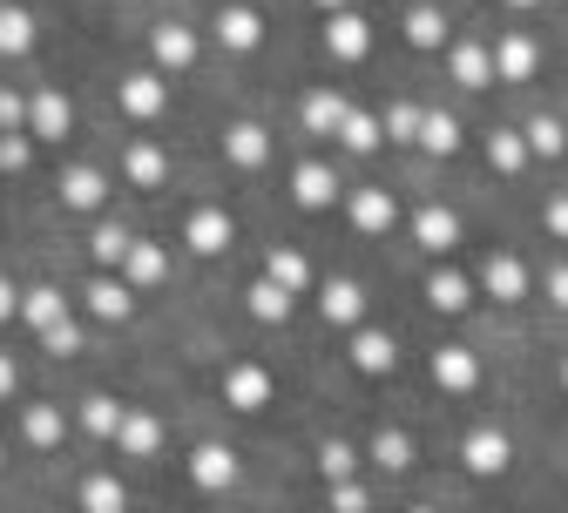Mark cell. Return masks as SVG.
Returning a JSON list of instances; mask_svg holds the SVG:
<instances>
[{
    "instance_id": "4dcf8cb0",
    "label": "cell",
    "mask_w": 568,
    "mask_h": 513,
    "mask_svg": "<svg viewBox=\"0 0 568 513\" xmlns=\"http://www.w3.org/2000/svg\"><path fill=\"white\" fill-rule=\"evenodd\" d=\"M68 318H75V298H68L61 284H48V277H41V284H28V290H21V325H28L34 338H41V331H54V325H68Z\"/></svg>"
},
{
    "instance_id": "8d00e7d4",
    "label": "cell",
    "mask_w": 568,
    "mask_h": 513,
    "mask_svg": "<svg viewBox=\"0 0 568 513\" xmlns=\"http://www.w3.org/2000/svg\"><path fill=\"white\" fill-rule=\"evenodd\" d=\"M312 460H318V480H325V486H338V480H359V466H366V447H352V439L325 432Z\"/></svg>"
},
{
    "instance_id": "f6af8a7d",
    "label": "cell",
    "mask_w": 568,
    "mask_h": 513,
    "mask_svg": "<svg viewBox=\"0 0 568 513\" xmlns=\"http://www.w3.org/2000/svg\"><path fill=\"white\" fill-rule=\"evenodd\" d=\"M325 506L332 513H373V486L366 480H338V486H325Z\"/></svg>"
},
{
    "instance_id": "11a10c76",
    "label": "cell",
    "mask_w": 568,
    "mask_h": 513,
    "mask_svg": "<svg viewBox=\"0 0 568 513\" xmlns=\"http://www.w3.org/2000/svg\"><path fill=\"white\" fill-rule=\"evenodd\" d=\"M406 513H440V506H426V500H419V506H406Z\"/></svg>"
},
{
    "instance_id": "7402d4cb",
    "label": "cell",
    "mask_w": 568,
    "mask_h": 513,
    "mask_svg": "<svg viewBox=\"0 0 568 513\" xmlns=\"http://www.w3.org/2000/svg\"><path fill=\"white\" fill-rule=\"evenodd\" d=\"M68 432H75V406H61V399H28V406H21V447L61 453Z\"/></svg>"
},
{
    "instance_id": "277c9868",
    "label": "cell",
    "mask_w": 568,
    "mask_h": 513,
    "mask_svg": "<svg viewBox=\"0 0 568 513\" xmlns=\"http://www.w3.org/2000/svg\"><path fill=\"white\" fill-rule=\"evenodd\" d=\"M217 399L231 406V412H271L277 406V379H271V365L264 358H224L217 365Z\"/></svg>"
},
{
    "instance_id": "9f6ffc18",
    "label": "cell",
    "mask_w": 568,
    "mask_h": 513,
    "mask_svg": "<svg viewBox=\"0 0 568 513\" xmlns=\"http://www.w3.org/2000/svg\"><path fill=\"white\" fill-rule=\"evenodd\" d=\"M0 466H8V439H0Z\"/></svg>"
},
{
    "instance_id": "44dd1931",
    "label": "cell",
    "mask_w": 568,
    "mask_h": 513,
    "mask_svg": "<svg viewBox=\"0 0 568 513\" xmlns=\"http://www.w3.org/2000/svg\"><path fill=\"white\" fill-rule=\"evenodd\" d=\"M345 365L359 379H393L399 372V338L386 325H359V331H345Z\"/></svg>"
},
{
    "instance_id": "c3c4849f",
    "label": "cell",
    "mask_w": 568,
    "mask_h": 513,
    "mask_svg": "<svg viewBox=\"0 0 568 513\" xmlns=\"http://www.w3.org/2000/svg\"><path fill=\"white\" fill-rule=\"evenodd\" d=\"M541 230H548V244H568V189L541 196Z\"/></svg>"
},
{
    "instance_id": "bcb514c9",
    "label": "cell",
    "mask_w": 568,
    "mask_h": 513,
    "mask_svg": "<svg viewBox=\"0 0 568 513\" xmlns=\"http://www.w3.org/2000/svg\"><path fill=\"white\" fill-rule=\"evenodd\" d=\"M0 135H28V89L0 82Z\"/></svg>"
},
{
    "instance_id": "4fadbf2b",
    "label": "cell",
    "mask_w": 568,
    "mask_h": 513,
    "mask_svg": "<svg viewBox=\"0 0 568 513\" xmlns=\"http://www.w3.org/2000/svg\"><path fill=\"white\" fill-rule=\"evenodd\" d=\"M109 170L102 163H68L61 176H54V203L68 209V216H102L109 209Z\"/></svg>"
},
{
    "instance_id": "60d3db41",
    "label": "cell",
    "mask_w": 568,
    "mask_h": 513,
    "mask_svg": "<svg viewBox=\"0 0 568 513\" xmlns=\"http://www.w3.org/2000/svg\"><path fill=\"white\" fill-rule=\"evenodd\" d=\"M379 122H386V142H399V150H419V129H426V102H413V95H393V102L379 109Z\"/></svg>"
},
{
    "instance_id": "7dc6e473",
    "label": "cell",
    "mask_w": 568,
    "mask_h": 513,
    "mask_svg": "<svg viewBox=\"0 0 568 513\" xmlns=\"http://www.w3.org/2000/svg\"><path fill=\"white\" fill-rule=\"evenodd\" d=\"M535 290H541L555 311H568V257H548V264H541V277H535Z\"/></svg>"
},
{
    "instance_id": "52a82bcc",
    "label": "cell",
    "mask_w": 568,
    "mask_h": 513,
    "mask_svg": "<svg viewBox=\"0 0 568 513\" xmlns=\"http://www.w3.org/2000/svg\"><path fill=\"white\" fill-rule=\"evenodd\" d=\"M318 48H325L332 68H366V61H373V14H366V8L325 14V21H318Z\"/></svg>"
},
{
    "instance_id": "9c48e42d",
    "label": "cell",
    "mask_w": 568,
    "mask_h": 513,
    "mask_svg": "<svg viewBox=\"0 0 568 513\" xmlns=\"http://www.w3.org/2000/svg\"><path fill=\"white\" fill-rule=\"evenodd\" d=\"M474 284H480V298H494V305H528V298H535V270H528L508 244H494V250L474 264Z\"/></svg>"
},
{
    "instance_id": "f1b7e54d",
    "label": "cell",
    "mask_w": 568,
    "mask_h": 513,
    "mask_svg": "<svg viewBox=\"0 0 568 513\" xmlns=\"http://www.w3.org/2000/svg\"><path fill=\"white\" fill-rule=\"evenodd\" d=\"M237 298H244V318H251V325H264V331H284V325L298 318V298H292V290H277L264 270L237 290Z\"/></svg>"
},
{
    "instance_id": "db71d44e",
    "label": "cell",
    "mask_w": 568,
    "mask_h": 513,
    "mask_svg": "<svg viewBox=\"0 0 568 513\" xmlns=\"http://www.w3.org/2000/svg\"><path fill=\"white\" fill-rule=\"evenodd\" d=\"M555 386H561V392H568V351H561V358H555Z\"/></svg>"
},
{
    "instance_id": "2e32d148",
    "label": "cell",
    "mask_w": 568,
    "mask_h": 513,
    "mask_svg": "<svg viewBox=\"0 0 568 513\" xmlns=\"http://www.w3.org/2000/svg\"><path fill=\"white\" fill-rule=\"evenodd\" d=\"M163 447H170V419H163L156 406H129V419H122V432H115V460L150 466V460H163Z\"/></svg>"
},
{
    "instance_id": "f5cc1de1",
    "label": "cell",
    "mask_w": 568,
    "mask_h": 513,
    "mask_svg": "<svg viewBox=\"0 0 568 513\" xmlns=\"http://www.w3.org/2000/svg\"><path fill=\"white\" fill-rule=\"evenodd\" d=\"M318 14H345V8H359V0H312Z\"/></svg>"
},
{
    "instance_id": "ac0fdd59",
    "label": "cell",
    "mask_w": 568,
    "mask_h": 513,
    "mask_svg": "<svg viewBox=\"0 0 568 513\" xmlns=\"http://www.w3.org/2000/svg\"><path fill=\"white\" fill-rule=\"evenodd\" d=\"M115 170H122V183L142 189V196L170 189V150H163L156 135H129V142H122V156H115Z\"/></svg>"
},
{
    "instance_id": "ee69618b",
    "label": "cell",
    "mask_w": 568,
    "mask_h": 513,
    "mask_svg": "<svg viewBox=\"0 0 568 513\" xmlns=\"http://www.w3.org/2000/svg\"><path fill=\"white\" fill-rule=\"evenodd\" d=\"M34 135H0V176H28L34 170Z\"/></svg>"
},
{
    "instance_id": "f907efd6",
    "label": "cell",
    "mask_w": 568,
    "mask_h": 513,
    "mask_svg": "<svg viewBox=\"0 0 568 513\" xmlns=\"http://www.w3.org/2000/svg\"><path fill=\"white\" fill-rule=\"evenodd\" d=\"M21 392V365H14V351H0V399H14Z\"/></svg>"
},
{
    "instance_id": "9a60e30c",
    "label": "cell",
    "mask_w": 568,
    "mask_h": 513,
    "mask_svg": "<svg viewBox=\"0 0 568 513\" xmlns=\"http://www.w3.org/2000/svg\"><path fill=\"white\" fill-rule=\"evenodd\" d=\"M426 379H434L447 399H474V392L487 386V365H480L474 345H440L434 358H426Z\"/></svg>"
},
{
    "instance_id": "836d02e7",
    "label": "cell",
    "mask_w": 568,
    "mask_h": 513,
    "mask_svg": "<svg viewBox=\"0 0 568 513\" xmlns=\"http://www.w3.org/2000/svg\"><path fill=\"white\" fill-rule=\"evenodd\" d=\"M82 250H89V264H95V270H122V264H129V250H135V230H129V224H115V216H95L89 237H82Z\"/></svg>"
},
{
    "instance_id": "d4e9b609",
    "label": "cell",
    "mask_w": 568,
    "mask_h": 513,
    "mask_svg": "<svg viewBox=\"0 0 568 513\" xmlns=\"http://www.w3.org/2000/svg\"><path fill=\"white\" fill-rule=\"evenodd\" d=\"M399 41H406L413 54H447V48H454L447 8H440V0H413V8L399 14Z\"/></svg>"
},
{
    "instance_id": "d6986e66",
    "label": "cell",
    "mask_w": 568,
    "mask_h": 513,
    "mask_svg": "<svg viewBox=\"0 0 568 513\" xmlns=\"http://www.w3.org/2000/svg\"><path fill=\"white\" fill-rule=\"evenodd\" d=\"M541 41H535V28H494V75H501L508 89H521V82H535L541 75Z\"/></svg>"
},
{
    "instance_id": "30bf717a",
    "label": "cell",
    "mask_w": 568,
    "mask_h": 513,
    "mask_svg": "<svg viewBox=\"0 0 568 513\" xmlns=\"http://www.w3.org/2000/svg\"><path fill=\"white\" fill-rule=\"evenodd\" d=\"M183 473H190V486H196V493L224 500V493H237V480H244V460H237V447H224V439H196V447H190V460H183Z\"/></svg>"
},
{
    "instance_id": "5b68a950",
    "label": "cell",
    "mask_w": 568,
    "mask_h": 513,
    "mask_svg": "<svg viewBox=\"0 0 568 513\" xmlns=\"http://www.w3.org/2000/svg\"><path fill=\"white\" fill-rule=\"evenodd\" d=\"M217 156H224V170H237V176H264V170L277 163V135H271L257 115H231L224 135H217Z\"/></svg>"
},
{
    "instance_id": "b9f144b4",
    "label": "cell",
    "mask_w": 568,
    "mask_h": 513,
    "mask_svg": "<svg viewBox=\"0 0 568 513\" xmlns=\"http://www.w3.org/2000/svg\"><path fill=\"white\" fill-rule=\"evenodd\" d=\"M338 150H345V156H379V150H386V122H379L373 109H352L345 129H338Z\"/></svg>"
},
{
    "instance_id": "ffe728a7",
    "label": "cell",
    "mask_w": 568,
    "mask_h": 513,
    "mask_svg": "<svg viewBox=\"0 0 568 513\" xmlns=\"http://www.w3.org/2000/svg\"><path fill=\"white\" fill-rule=\"evenodd\" d=\"M28 135L41 142V150H61V142L75 135V102H68L54 82L28 89Z\"/></svg>"
},
{
    "instance_id": "5bb4252c",
    "label": "cell",
    "mask_w": 568,
    "mask_h": 513,
    "mask_svg": "<svg viewBox=\"0 0 568 513\" xmlns=\"http://www.w3.org/2000/svg\"><path fill=\"white\" fill-rule=\"evenodd\" d=\"M359 109L338 82H312L305 95H298V129L312 135V142H338V129H345V115Z\"/></svg>"
},
{
    "instance_id": "603a6c76",
    "label": "cell",
    "mask_w": 568,
    "mask_h": 513,
    "mask_svg": "<svg viewBox=\"0 0 568 513\" xmlns=\"http://www.w3.org/2000/svg\"><path fill=\"white\" fill-rule=\"evenodd\" d=\"M231 244H237V216L224 203H196L183 216V250H196V257H231Z\"/></svg>"
},
{
    "instance_id": "7c38bea8",
    "label": "cell",
    "mask_w": 568,
    "mask_h": 513,
    "mask_svg": "<svg viewBox=\"0 0 568 513\" xmlns=\"http://www.w3.org/2000/svg\"><path fill=\"white\" fill-rule=\"evenodd\" d=\"M440 61H447V82L467 89V95H480V89L501 82V75H494V34H454V48Z\"/></svg>"
},
{
    "instance_id": "f546056e",
    "label": "cell",
    "mask_w": 568,
    "mask_h": 513,
    "mask_svg": "<svg viewBox=\"0 0 568 513\" xmlns=\"http://www.w3.org/2000/svg\"><path fill=\"white\" fill-rule=\"evenodd\" d=\"M122 419H129V399H115V392H82L75 399V432H89L95 447H115V432H122Z\"/></svg>"
},
{
    "instance_id": "ba28073f",
    "label": "cell",
    "mask_w": 568,
    "mask_h": 513,
    "mask_svg": "<svg viewBox=\"0 0 568 513\" xmlns=\"http://www.w3.org/2000/svg\"><path fill=\"white\" fill-rule=\"evenodd\" d=\"M284 189H292V209H305V216H325L332 203H345V176H338L332 156H298Z\"/></svg>"
},
{
    "instance_id": "6da1fadb",
    "label": "cell",
    "mask_w": 568,
    "mask_h": 513,
    "mask_svg": "<svg viewBox=\"0 0 568 513\" xmlns=\"http://www.w3.org/2000/svg\"><path fill=\"white\" fill-rule=\"evenodd\" d=\"M142 48H150V68H156V75H170V82L203 68V28L190 14H156L150 34H142Z\"/></svg>"
},
{
    "instance_id": "e575fe53",
    "label": "cell",
    "mask_w": 568,
    "mask_h": 513,
    "mask_svg": "<svg viewBox=\"0 0 568 513\" xmlns=\"http://www.w3.org/2000/svg\"><path fill=\"white\" fill-rule=\"evenodd\" d=\"M41 48V21L21 0H0V61H28Z\"/></svg>"
},
{
    "instance_id": "1f68e13d",
    "label": "cell",
    "mask_w": 568,
    "mask_h": 513,
    "mask_svg": "<svg viewBox=\"0 0 568 513\" xmlns=\"http://www.w3.org/2000/svg\"><path fill=\"white\" fill-rule=\"evenodd\" d=\"M413 460H419V447H413L406 425H373V439H366V466H379L386 480H406Z\"/></svg>"
},
{
    "instance_id": "74e56055",
    "label": "cell",
    "mask_w": 568,
    "mask_h": 513,
    "mask_svg": "<svg viewBox=\"0 0 568 513\" xmlns=\"http://www.w3.org/2000/svg\"><path fill=\"white\" fill-rule=\"evenodd\" d=\"M122 277H129L135 290H156V284H170V244H156V237H135V250H129Z\"/></svg>"
},
{
    "instance_id": "8992f818",
    "label": "cell",
    "mask_w": 568,
    "mask_h": 513,
    "mask_svg": "<svg viewBox=\"0 0 568 513\" xmlns=\"http://www.w3.org/2000/svg\"><path fill=\"white\" fill-rule=\"evenodd\" d=\"M135 298H142V290H135L122 270H89L82 290H75V305H82L89 325H129V318H135Z\"/></svg>"
},
{
    "instance_id": "3957f363",
    "label": "cell",
    "mask_w": 568,
    "mask_h": 513,
    "mask_svg": "<svg viewBox=\"0 0 568 513\" xmlns=\"http://www.w3.org/2000/svg\"><path fill=\"white\" fill-rule=\"evenodd\" d=\"M210 41H217L231 61H251L271 41V21H264L257 0H217V8H210Z\"/></svg>"
},
{
    "instance_id": "e0dca14e",
    "label": "cell",
    "mask_w": 568,
    "mask_h": 513,
    "mask_svg": "<svg viewBox=\"0 0 568 513\" xmlns=\"http://www.w3.org/2000/svg\"><path fill=\"white\" fill-rule=\"evenodd\" d=\"M460 466H467L474 480H501V473L515 466V439H508L501 425H487V419L467 425V432H460Z\"/></svg>"
},
{
    "instance_id": "7a4b0ae2",
    "label": "cell",
    "mask_w": 568,
    "mask_h": 513,
    "mask_svg": "<svg viewBox=\"0 0 568 513\" xmlns=\"http://www.w3.org/2000/svg\"><path fill=\"white\" fill-rule=\"evenodd\" d=\"M109 95H115V115H122L129 129L170 122V75H156L150 61H142V68H122V75L109 82Z\"/></svg>"
},
{
    "instance_id": "8fae6325",
    "label": "cell",
    "mask_w": 568,
    "mask_h": 513,
    "mask_svg": "<svg viewBox=\"0 0 568 513\" xmlns=\"http://www.w3.org/2000/svg\"><path fill=\"white\" fill-rule=\"evenodd\" d=\"M345 224L359 230V237H393L399 230V189H386V183L345 189Z\"/></svg>"
},
{
    "instance_id": "d590c367",
    "label": "cell",
    "mask_w": 568,
    "mask_h": 513,
    "mask_svg": "<svg viewBox=\"0 0 568 513\" xmlns=\"http://www.w3.org/2000/svg\"><path fill=\"white\" fill-rule=\"evenodd\" d=\"M460 142H467V122L454 109H426V129H419V156H434V163H454L460 156Z\"/></svg>"
},
{
    "instance_id": "ab89813d",
    "label": "cell",
    "mask_w": 568,
    "mask_h": 513,
    "mask_svg": "<svg viewBox=\"0 0 568 513\" xmlns=\"http://www.w3.org/2000/svg\"><path fill=\"white\" fill-rule=\"evenodd\" d=\"M521 135H528L535 163H561V156H568V122H561V115H548V109H535V115L521 122Z\"/></svg>"
},
{
    "instance_id": "4316f807",
    "label": "cell",
    "mask_w": 568,
    "mask_h": 513,
    "mask_svg": "<svg viewBox=\"0 0 568 513\" xmlns=\"http://www.w3.org/2000/svg\"><path fill=\"white\" fill-rule=\"evenodd\" d=\"M318 318L332 331H359L366 325V284L359 277H318Z\"/></svg>"
},
{
    "instance_id": "681fc988",
    "label": "cell",
    "mask_w": 568,
    "mask_h": 513,
    "mask_svg": "<svg viewBox=\"0 0 568 513\" xmlns=\"http://www.w3.org/2000/svg\"><path fill=\"white\" fill-rule=\"evenodd\" d=\"M21 290H28V284H14L8 270H0V325H8V318H21Z\"/></svg>"
},
{
    "instance_id": "f35d334b",
    "label": "cell",
    "mask_w": 568,
    "mask_h": 513,
    "mask_svg": "<svg viewBox=\"0 0 568 513\" xmlns=\"http://www.w3.org/2000/svg\"><path fill=\"white\" fill-rule=\"evenodd\" d=\"M75 513H129V486L95 466V473H82V486H75Z\"/></svg>"
},
{
    "instance_id": "816d5d0a",
    "label": "cell",
    "mask_w": 568,
    "mask_h": 513,
    "mask_svg": "<svg viewBox=\"0 0 568 513\" xmlns=\"http://www.w3.org/2000/svg\"><path fill=\"white\" fill-rule=\"evenodd\" d=\"M494 8H508V14H535V8H548V0H494Z\"/></svg>"
},
{
    "instance_id": "d6a6232c",
    "label": "cell",
    "mask_w": 568,
    "mask_h": 513,
    "mask_svg": "<svg viewBox=\"0 0 568 513\" xmlns=\"http://www.w3.org/2000/svg\"><path fill=\"white\" fill-rule=\"evenodd\" d=\"M264 277L277 290H292V298H305V290H318V270L298 244H264Z\"/></svg>"
},
{
    "instance_id": "7bdbcfd3",
    "label": "cell",
    "mask_w": 568,
    "mask_h": 513,
    "mask_svg": "<svg viewBox=\"0 0 568 513\" xmlns=\"http://www.w3.org/2000/svg\"><path fill=\"white\" fill-rule=\"evenodd\" d=\"M41 351L61 365V358H82L89 351V325L82 318H68V325H54V331H41Z\"/></svg>"
},
{
    "instance_id": "cb8c5ba5",
    "label": "cell",
    "mask_w": 568,
    "mask_h": 513,
    "mask_svg": "<svg viewBox=\"0 0 568 513\" xmlns=\"http://www.w3.org/2000/svg\"><path fill=\"white\" fill-rule=\"evenodd\" d=\"M406 237L434 257V264H447L454 250H460V209H447V203H419L413 216H406Z\"/></svg>"
},
{
    "instance_id": "83f0119b",
    "label": "cell",
    "mask_w": 568,
    "mask_h": 513,
    "mask_svg": "<svg viewBox=\"0 0 568 513\" xmlns=\"http://www.w3.org/2000/svg\"><path fill=\"white\" fill-rule=\"evenodd\" d=\"M474 277L467 270H454V264H434L426 270V284H419V298H426V311H440V318H467L474 311Z\"/></svg>"
},
{
    "instance_id": "484cf974",
    "label": "cell",
    "mask_w": 568,
    "mask_h": 513,
    "mask_svg": "<svg viewBox=\"0 0 568 513\" xmlns=\"http://www.w3.org/2000/svg\"><path fill=\"white\" fill-rule=\"evenodd\" d=\"M480 156H487V170L501 176V183H521V176L535 170V150H528L521 122H494V129H487V142H480Z\"/></svg>"
}]
</instances>
